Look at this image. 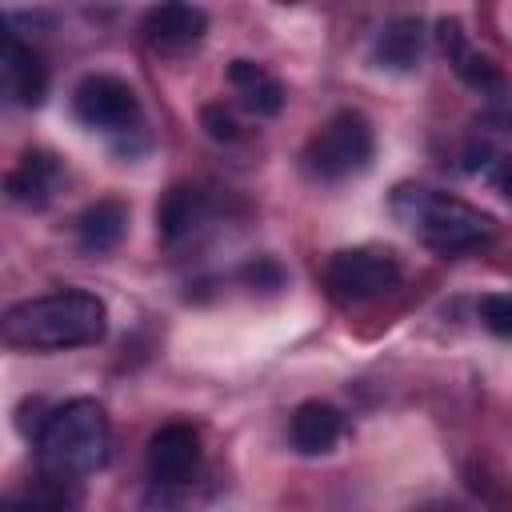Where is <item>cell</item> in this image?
I'll return each mask as SVG.
<instances>
[{
    "label": "cell",
    "mask_w": 512,
    "mask_h": 512,
    "mask_svg": "<svg viewBox=\"0 0 512 512\" xmlns=\"http://www.w3.org/2000/svg\"><path fill=\"white\" fill-rule=\"evenodd\" d=\"M108 332V304L88 288H60L32 300H20L4 312L0 336L8 348L28 352H64L100 344Z\"/></svg>",
    "instance_id": "1"
},
{
    "label": "cell",
    "mask_w": 512,
    "mask_h": 512,
    "mask_svg": "<svg viewBox=\"0 0 512 512\" xmlns=\"http://www.w3.org/2000/svg\"><path fill=\"white\" fill-rule=\"evenodd\" d=\"M36 464L52 480H76L96 468H104L108 448H112V428L108 412L92 396H76L56 404L40 428H36Z\"/></svg>",
    "instance_id": "2"
},
{
    "label": "cell",
    "mask_w": 512,
    "mask_h": 512,
    "mask_svg": "<svg viewBox=\"0 0 512 512\" xmlns=\"http://www.w3.org/2000/svg\"><path fill=\"white\" fill-rule=\"evenodd\" d=\"M388 208L420 244H428L440 256L480 248L496 232L488 212H480L476 204H468L460 196H448L440 188H424V184H400L392 192Z\"/></svg>",
    "instance_id": "3"
},
{
    "label": "cell",
    "mask_w": 512,
    "mask_h": 512,
    "mask_svg": "<svg viewBox=\"0 0 512 512\" xmlns=\"http://www.w3.org/2000/svg\"><path fill=\"white\" fill-rule=\"evenodd\" d=\"M372 152H376V136H372L368 116L356 108H340L308 136L300 160L312 180L336 184V180L360 176L372 164Z\"/></svg>",
    "instance_id": "4"
},
{
    "label": "cell",
    "mask_w": 512,
    "mask_h": 512,
    "mask_svg": "<svg viewBox=\"0 0 512 512\" xmlns=\"http://www.w3.org/2000/svg\"><path fill=\"white\" fill-rule=\"evenodd\" d=\"M324 280L340 300H376L400 284V264L384 248H340L328 256Z\"/></svg>",
    "instance_id": "5"
},
{
    "label": "cell",
    "mask_w": 512,
    "mask_h": 512,
    "mask_svg": "<svg viewBox=\"0 0 512 512\" xmlns=\"http://www.w3.org/2000/svg\"><path fill=\"white\" fill-rule=\"evenodd\" d=\"M72 112L84 128H96V132H128L140 120L132 84L112 72H88L72 88Z\"/></svg>",
    "instance_id": "6"
},
{
    "label": "cell",
    "mask_w": 512,
    "mask_h": 512,
    "mask_svg": "<svg viewBox=\"0 0 512 512\" xmlns=\"http://www.w3.org/2000/svg\"><path fill=\"white\" fill-rule=\"evenodd\" d=\"M144 460H148V476L156 484H168V488L188 484L196 476V468H200V436H196V428L184 424V420H172V424L156 428L152 440H148Z\"/></svg>",
    "instance_id": "7"
},
{
    "label": "cell",
    "mask_w": 512,
    "mask_h": 512,
    "mask_svg": "<svg viewBox=\"0 0 512 512\" xmlns=\"http://www.w3.org/2000/svg\"><path fill=\"white\" fill-rule=\"evenodd\" d=\"M0 80H4L8 100L20 108H40L48 96V64L16 32H4L0 40Z\"/></svg>",
    "instance_id": "8"
},
{
    "label": "cell",
    "mask_w": 512,
    "mask_h": 512,
    "mask_svg": "<svg viewBox=\"0 0 512 512\" xmlns=\"http://www.w3.org/2000/svg\"><path fill=\"white\" fill-rule=\"evenodd\" d=\"M60 180H64L60 160H56L52 152H44V148H28V152H20V160L8 168L4 192H8V200L20 204V208H48L52 196H56V188H60Z\"/></svg>",
    "instance_id": "9"
},
{
    "label": "cell",
    "mask_w": 512,
    "mask_h": 512,
    "mask_svg": "<svg viewBox=\"0 0 512 512\" xmlns=\"http://www.w3.org/2000/svg\"><path fill=\"white\" fill-rule=\"evenodd\" d=\"M436 44H440V52L448 56L452 72H456L468 88H476V92H504L500 68H496L484 52H476V48L468 44V32H464V24H460L456 16H440V20H436Z\"/></svg>",
    "instance_id": "10"
},
{
    "label": "cell",
    "mask_w": 512,
    "mask_h": 512,
    "mask_svg": "<svg viewBox=\"0 0 512 512\" xmlns=\"http://www.w3.org/2000/svg\"><path fill=\"white\" fill-rule=\"evenodd\" d=\"M148 48L156 52H184L192 44L204 40L208 32V12L204 8H192V4H160V8H148L144 12V24H140Z\"/></svg>",
    "instance_id": "11"
},
{
    "label": "cell",
    "mask_w": 512,
    "mask_h": 512,
    "mask_svg": "<svg viewBox=\"0 0 512 512\" xmlns=\"http://www.w3.org/2000/svg\"><path fill=\"white\" fill-rule=\"evenodd\" d=\"M340 432H344V416L328 400H304L292 412V420H288V440H292V448L300 456H324V452H332L336 440H340Z\"/></svg>",
    "instance_id": "12"
},
{
    "label": "cell",
    "mask_w": 512,
    "mask_h": 512,
    "mask_svg": "<svg viewBox=\"0 0 512 512\" xmlns=\"http://www.w3.org/2000/svg\"><path fill=\"white\" fill-rule=\"evenodd\" d=\"M424 56V20L420 16H392L372 40V64L384 72H412Z\"/></svg>",
    "instance_id": "13"
},
{
    "label": "cell",
    "mask_w": 512,
    "mask_h": 512,
    "mask_svg": "<svg viewBox=\"0 0 512 512\" xmlns=\"http://www.w3.org/2000/svg\"><path fill=\"white\" fill-rule=\"evenodd\" d=\"M228 84L240 96V104L256 116H276L284 108V84L256 60H232L228 64Z\"/></svg>",
    "instance_id": "14"
},
{
    "label": "cell",
    "mask_w": 512,
    "mask_h": 512,
    "mask_svg": "<svg viewBox=\"0 0 512 512\" xmlns=\"http://www.w3.org/2000/svg\"><path fill=\"white\" fill-rule=\"evenodd\" d=\"M512 152V116L504 112H484L472 124V136L464 144V172L484 176L500 156Z\"/></svg>",
    "instance_id": "15"
},
{
    "label": "cell",
    "mask_w": 512,
    "mask_h": 512,
    "mask_svg": "<svg viewBox=\"0 0 512 512\" xmlns=\"http://www.w3.org/2000/svg\"><path fill=\"white\" fill-rule=\"evenodd\" d=\"M124 228H128V208H124V200H112V196L88 204L76 216V240H80L84 252H108V248H116L120 236H124Z\"/></svg>",
    "instance_id": "16"
},
{
    "label": "cell",
    "mask_w": 512,
    "mask_h": 512,
    "mask_svg": "<svg viewBox=\"0 0 512 512\" xmlns=\"http://www.w3.org/2000/svg\"><path fill=\"white\" fill-rule=\"evenodd\" d=\"M204 212V196L192 184H172L156 204V236L160 244H180Z\"/></svg>",
    "instance_id": "17"
},
{
    "label": "cell",
    "mask_w": 512,
    "mask_h": 512,
    "mask_svg": "<svg viewBox=\"0 0 512 512\" xmlns=\"http://www.w3.org/2000/svg\"><path fill=\"white\" fill-rule=\"evenodd\" d=\"M4 512H72V500L64 496L60 480L44 476V484H32V488H20L4 500Z\"/></svg>",
    "instance_id": "18"
},
{
    "label": "cell",
    "mask_w": 512,
    "mask_h": 512,
    "mask_svg": "<svg viewBox=\"0 0 512 512\" xmlns=\"http://www.w3.org/2000/svg\"><path fill=\"white\" fill-rule=\"evenodd\" d=\"M476 312H480V324H484L492 336H512V296L488 292V296H480Z\"/></svg>",
    "instance_id": "19"
},
{
    "label": "cell",
    "mask_w": 512,
    "mask_h": 512,
    "mask_svg": "<svg viewBox=\"0 0 512 512\" xmlns=\"http://www.w3.org/2000/svg\"><path fill=\"white\" fill-rule=\"evenodd\" d=\"M200 120H204V128H208L212 140H236L240 136V124L232 120V112H224V104H204Z\"/></svg>",
    "instance_id": "20"
},
{
    "label": "cell",
    "mask_w": 512,
    "mask_h": 512,
    "mask_svg": "<svg viewBox=\"0 0 512 512\" xmlns=\"http://www.w3.org/2000/svg\"><path fill=\"white\" fill-rule=\"evenodd\" d=\"M484 180H488L500 196H508V200H512V152H508V156H500V160L484 172Z\"/></svg>",
    "instance_id": "21"
}]
</instances>
